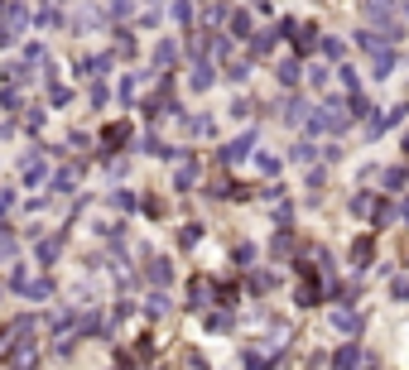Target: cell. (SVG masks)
Returning <instances> with one entry per match:
<instances>
[{"mask_svg":"<svg viewBox=\"0 0 409 370\" xmlns=\"http://www.w3.org/2000/svg\"><path fill=\"white\" fill-rule=\"evenodd\" d=\"M250 149H255V130H245V135H236L231 144H221V154H217V159H221V164H241Z\"/></svg>","mask_w":409,"mask_h":370,"instance_id":"6da1fadb","label":"cell"},{"mask_svg":"<svg viewBox=\"0 0 409 370\" xmlns=\"http://www.w3.org/2000/svg\"><path fill=\"white\" fill-rule=\"evenodd\" d=\"M405 116H409V106H390V111H381V116H376V121H371V125H366V135H371V140H376V135L395 130V125H400V121H405Z\"/></svg>","mask_w":409,"mask_h":370,"instance_id":"7a4b0ae2","label":"cell"},{"mask_svg":"<svg viewBox=\"0 0 409 370\" xmlns=\"http://www.w3.org/2000/svg\"><path fill=\"white\" fill-rule=\"evenodd\" d=\"M25 20H29L25 5H10V10H5V29H0V44H15V34L25 29Z\"/></svg>","mask_w":409,"mask_h":370,"instance_id":"3957f363","label":"cell"},{"mask_svg":"<svg viewBox=\"0 0 409 370\" xmlns=\"http://www.w3.org/2000/svg\"><path fill=\"white\" fill-rule=\"evenodd\" d=\"M332 366H337V370H356V366H361V346H352V342H347V346H337Z\"/></svg>","mask_w":409,"mask_h":370,"instance_id":"277c9868","label":"cell"},{"mask_svg":"<svg viewBox=\"0 0 409 370\" xmlns=\"http://www.w3.org/2000/svg\"><path fill=\"white\" fill-rule=\"evenodd\" d=\"M332 327H337V332H361V313H352V308H337V313H332Z\"/></svg>","mask_w":409,"mask_h":370,"instance_id":"5b68a950","label":"cell"},{"mask_svg":"<svg viewBox=\"0 0 409 370\" xmlns=\"http://www.w3.org/2000/svg\"><path fill=\"white\" fill-rule=\"evenodd\" d=\"M188 82H193V92H207V87H212V63H202V58H197Z\"/></svg>","mask_w":409,"mask_h":370,"instance_id":"8992f818","label":"cell"},{"mask_svg":"<svg viewBox=\"0 0 409 370\" xmlns=\"http://www.w3.org/2000/svg\"><path fill=\"white\" fill-rule=\"evenodd\" d=\"M371 255H376V240H371V236H361V240L352 245V264L361 269V264H371Z\"/></svg>","mask_w":409,"mask_h":370,"instance_id":"52a82bcc","label":"cell"},{"mask_svg":"<svg viewBox=\"0 0 409 370\" xmlns=\"http://www.w3.org/2000/svg\"><path fill=\"white\" fill-rule=\"evenodd\" d=\"M289 159H294V164H313V159H318V144H313V140H299V144L289 149Z\"/></svg>","mask_w":409,"mask_h":370,"instance_id":"ba28073f","label":"cell"},{"mask_svg":"<svg viewBox=\"0 0 409 370\" xmlns=\"http://www.w3.org/2000/svg\"><path fill=\"white\" fill-rule=\"evenodd\" d=\"M390 73H395V49H381V53H376V78H390Z\"/></svg>","mask_w":409,"mask_h":370,"instance_id":"9c48e42d","label":"cell"},{"mask_svg":"<svg viewBox=\"0 0 409 370\" xmlns=\"http://www.w3.org/2000/svg\"><path fill=\"white\" fill-rule=\"evenodd\" d=\"M342 111H352L347 121H356V116H371V101H366V97L356 92V97H347V101H342Z\"/></svg>","mask_w":409,"mask_h":370,"instance_id":"30bf717a","label":"cell"},{"mask_svg":"<svg viewBox=\"0 0 409 370\" xmlns=\"http://www.w3.org/2000/svg\"><path fill=\"white\" fill-rule=\"evenodd\" d=\"M20 178H25L29 187L39 183V178H44V159H25V168H20Z\"/></svg>","mask_w":409,"mask_h":370,"instance_id":"8fae6325","label":"cell"},{"mask_svg":"<svg viewBox=\"0 0 409 370\" xmlns=\"http://www.w3.org/2000/svg\"><path fill=\"white\" fill-rule=\"evenodd\" d=\"M78 187V168H63V173H54V192H73Z\"/></svg>","mask_w":409,"mask_h":370,"instance_id":"7c38bea8","label":"cell"},{"mask_svg":"<svg viewBox=\"0 0 409 370\" xmlns=\"http://www.w3.org/2000/svg\"><path fill=\"white\" fill-rule=\"evenodd\" d=\"M405 183H409V168H385V187L390 192H400Z\"/></svg>","mask_w":409,"mask_h":370,"instance_id":"4fadbf2b","label":"cell"},{"mask_svg":"<svg viewBox=\"0 0 409 370\" xmlns=\"http://www.w3.org/2000/svg\"><path fill=\"white\" fill-rule=\"evenodd\" d=\"M303 116H308V106H303L299 97H294V101H284V121H289V125H299Z\"/></svg>","mask_w":409,"mask_h":370,"instance_id":"5bb4252c","label":"cell"},{"mask_svg":"<svg viewBox=\"0 0 409 370\" xmlns=\"http://www.w3.org/2000/svg\"><path fill=\"white\" fill-rule=\"evenodd\" d=\"M197 178V164H178V173H173V187H193Z\"/></svg>","mask_w":409,"mask_h":370,"instance_id":"9a60e30c","label":"cell"},{"mask_svg":"<svg viewBox=\"0 0 409 370\" xmlns=\"http://www.w3.org/2000/svg\"><path fill=\"white\" fill-rule=\"evenodd\" d=\"M149 279H154V284H169V279H173L169 260H149Z\"/></svg>","mask_w":409,"mask_h":370,"instance_id":"2e32d148","label":"cell"},{"mask_svg":"<svg viewBox=\"0 0 409 370\" xmlns=\"http://www.w3.org/2000/svg\"><path fill=\"white\" fill-rule=\"evenodd\" d=\"M356 44H361L366 53H381V34H376V29H361V34H356Z\"/></svg>","mask_w":409,"mask_h":370,"instance_id":"e0dca14e","label":"cell"},{"mask_svg":"<svg viewBox=\"0 0 409 370\" xmlns=\"http://www.w3.org/2000/svg\"><path fill=\"white\" fill-rule=\"evenodd\" d=\"M279 82H284V87H294V82H299V63H294V58H284V63H279Z\"/></svg>","mask_w":409,"mask_h":370,"instance_id":"ac0fdd59","label":"cell"},{"mask_svg":"<svg viewBox=\"0 0 409 370\" xmlns=\"http://www.w3.org/2000/svg\"><path fill=\"white\" fill-rule=\"evenodd\" d=\"M270 49H274V29H260L255 44H250V53H270Z\"/></svg>","mask_w":409,"mask_h":370,"instance_id":"d6986e66","label":"cell"},{"mask_svg":"<svg viewBox=\"0 0 409 370\" xmlns=\"http://www.w3.org/2000/svg\"><path fill=\"white\" fill-rule=\"evenodd\" d=\"M294 44H299V53H308V49H313V44H318V29H313V25H303V29H299V39H294Z\"/></svg>","mask_w":409,"mask_h":370,"instance_id":"ffe728a7","label":"cell"},{"mask_svg":"<svg viewBox=\"0 0 409 370\" xmlns=\"http://www.w3.org/2000/svg\"><path fill=\"white\" fill-rule=\"evenodd\" d=\"M337 78H342V87H347V97H356V92H361V78H356L352 68H337Z\"/></svg>","mask_w":409,"mask_h":370,"instance_id":"44dd1931","label":"cell"},{"mask_svg":"<svg viewBox=\"0 0 409 370\" xmlns=\"http://www.w3.org/2000/svg\"><path fill=\"white\" fill-rule=\"evenodd\" d=\"M126 135H130V125H111L102 140H106V149H116V144H126Z\"/></svg>","mask_w":409,"mask_h":370,"instance_id":"7402d4cb","label":"cell"},{"mask_svg":"<svg viewBox=\"0 0 409 370\" xmlns=\"http://www.w3.org/2000/svg\"><path fill=\"white\" fill-rule=\"evenodd\" d=\"M231 34H236V39H245V34H250V15H245V10H236V15H231Z\"/></svg>","mask_w":409,"mask_h":370,"instance_id":"603a6c76","label":"cell"},{"mask_svg":"<svg viewBox=\"0 0 409 370\" xmlns=\"http://www.w3.org/2000/svg\"><path fill=\"white\" fill-rule=\"evenodd\" d=\"M347 207H352L356 216H371V207H376V202H371L366 192H356V197H352V202H347Z\"/></svg>","mask_w":409,"mask_h":370,"instance_id":"cb8c5ba5","label":"cell"},{"mask_svg":"<svg viewBox=\"0 0 409 370\" xmlns=\"http://www.w3.org/2000/svg\"><path fill=\"white\" fill-rule=\"evenodd\" d=\"M173 58H178V49H173V44H159V49H154V63H159V68H169Z\"/></svg>","mask_w":409,"mask_h":370,"instance_id":"d4e9b609","label":"cell"},{"mask_svg":"<svg viewBox=\"0 0 409 370\" xmlns=\"http://www.w3.org/2000/svg\"><path fill=\"white\" fill-rule=\"evenodd\" d=\"M173 20H178V25H193V5L188 0H173Z\"/></svg>","mask_w":409,"mask_h":370,"instance_id":"484cf974","label":"cell"},{"mask_svg":"<svg viewBox=\"0 0 409 370\" xmlns=\"http://www.w3.org/2000/svg\"><path fill=\"white\" fill-rule=\"evenodd\" d=\"M149 317H159V313H169V298L164 293H149V308H145Z\"/></svg>","mask_w":409,"mask_h":370,"instance_id":"4316f807","label":"cell"},{"mask_svg":"<svg viewBox=\"0 0 409 370\" xmlns=\"http://www.w3.org/2000/svg\"><path fill=\"white\" fill-rule=\"evenodd\" d=\"M318 49H323L327 58H342V39H332V34H327V39H318Z\"/></svg>","mask_w":409,"mask_h":370,"instance_id":"83f0119b","label":"cell"},{"mask_svg":"<svg viewBox=\"0 0 409 370\" xmlns=\"http://www.w3.org/2000/svg\"><path fill=\"white\" fill-rule=\"evenodd\" d=\"M188 303H193V308H202V303H207V284H202V279L188 289Z\"/></svg>","mask_w":409,"mask_h":370,"instance_id":"f1b7e54d","label":"cell"},{"mask_svg":"<svg viewBox=\"0 0 409 370\" xmlns=\"http://www.w3.org/2000/svg\"><path fill=\"white\" fill-rule=\"evenodd\" d=\"M5 78H10V82H29V63H10Z\"/></svg>","mask_w":409,"mask_h":370,"instance_id":"f546056e","label":"cell"},{"mask_svg":"<svg viewBox=\"0 0 409 370\" xmlns=\"http://www.w3.org/2000/svg\"><path fill=\"white\" fill-rule=\"evenodd\" d=\"M49 101H54V106H68V101H73V92H68V87H58V82H54V87H49Z\"/></svg>","mask_w":409,"mask_h":370,"instance_id":"4dcf8cb0","label":"cell"},{"mask_svg":"<svg viewBox=\"0 0 409 370\" xmlns=\"http://www.w3.org/2000/svg\"><path fill=\"white\" fill-rule=\"evenodd\" d=\"M371 216H376L381 226H390V216H395V207H390V202H376V207H371Z\"/></svg>","mask_w":409,"mask_h":370,"instance_id":"1f68e13d","label":"cell"},{"mask_svg":"<svg viewBox=\"0 0 409 370\" xmlns=\"http://www.w3.org/2000/svg\"><path fill=\"white\" fill-rule=\"evenodd\" d=\"M178 240H183V245H197V240H202V226H197V221H188V226H183V236H178Z\"/></svg>","mask_w":409,"mask_h":370,"instance_id":"d6a6232c","label":"cell"},{"mask_svg":"<svg viewBox=\"0 0 409 370\" xmlns=\"http://www.w3.org/2000/svg\"><path fill=\"white\" fill-rule=\"evenodd\" d=\"M274 284H279V279H274V274H255V279H250V289H255V293H265V289H274Z\"/></svg>","mask_w":409,"mask_h":370,"instance_id":"836d02e7","label":"cell"},{"mask_svg":"<svg viewBox=\"0 0 409 370\" xmlns=\"http://www.w3.org/2000/svg\"><path fill=\"white\" fill-rule=\"evenodd\" d=\"M39 260H44V264L58 260V240H44V245H39Z\"/></svg>","mask_w":409,"mask_h":370,"instance_id":"e575fe53","label":"cell"},{"mask_svg":"<svg viewBox=\"0 0 409 370\" xmlns=\"http://www.w3.org/2000/svg\"><path fill=\"white\" fill-rule=\"evenodd\" d=\"M207 327H212V332H221V327H231V317H226V313H212V317H207Z\"/></svg>","mask_w":409,"mask_h":370,"instance_id":"d590c367","label":"cell"},{"mask_svg":"<svg viewBox=\"0 0 409 370\" xmlns=\"http://www.w3.org/2000/svg\"><path fill=\"white\" fill-rule=\"evenodd\" d=\"M111 15H116V20H126V15H130V0H111Z\"/></svg>","mask_w":409,"mask_h":370,"instance_id":"8d00e7d4","label":"cell"},{"mask_svg":"<svg viewBox=\"0 0 409 370\" xmlns=\"http://www.w3.org/2000/svg\"><path fill=\"white\" fill-rule=\"evenodd\" d=\"M390 293H395V298L405 303V298H409V279H395V284H390Z\"/></svg>","mask_w":409,"mask_h":370,"instance_id":"74e56055","label":"cell"},{"mask_svg":"<svg viewBox=\"0 0 409 370\" xmlns=\"http://www.w3.org/2000/svg\"><path fill=\"white\" fill-rule=\"evenodd\" d=\"M405 149H409V135H405Z\"/></svg>","mask_w":409,"mask_h":370,"instance_id":"f35d334b","label":"cell"}]
</instances>
